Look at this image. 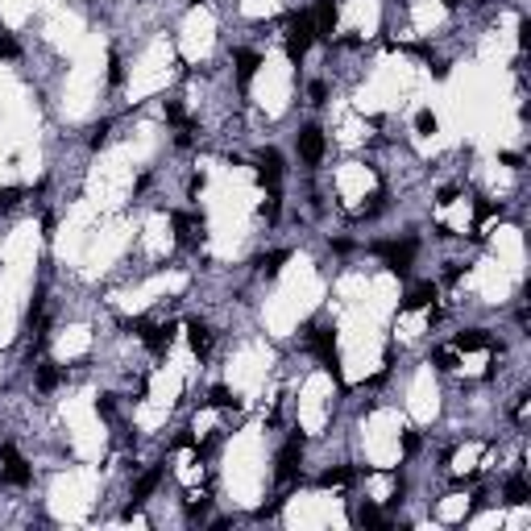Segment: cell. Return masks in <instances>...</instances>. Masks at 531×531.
<instances>
[{"mask_svg":"<svg viewBox=\"0 0 531 531\" xmlns=\"http://www.w3.org/2000/svg\"><path fill=\"white\" fill-rule=\"evenodd\" d=\"M303 340H307V349L320 357V365L345 387V378H340V353H337V328H328V324H307V337Z\"/></svg>","mask_w":531,"mask_h":531,"instance_id":"cell-1","label":"cell"},{"mask_svg":"<svg viewBox=\"0 0 531 531\" xmlns=\"http://www.w3.org/2000/svg\"><path fill=\"white\" fill-rule=\"evenodd\" d=\"M315 42V21L312 13H290L287 17V58L290 63H303V54Z\"/></svg>","mask_w":531,"mask_h":531,"instance_id":"cell-2","label":"cell"},{"mask_svg":"<svg viewBox=\"0 0 531 531\" xmlns=\"http://www.w3.org/2000/svg\"><path fill=\"white\" fill-rule=\"evenodd\" d=\"M374 253L387 262L390 274L407 278V274H411V262H415V253H419V245L411 241V237H407V241H378V245H374Z\"/></svg>","mask_w":531,"mask_h":531,"instance_id":"cell-3","label":"cell"},{"mask_svg":"<svg viewBox=\"0 0 531 531\" xmlns=\"http://www.w3.org/2000/svg\"><path fill=\"white\" fill-rule=\"evenodd\" d=\"M303 448H307V440H303V432H295L278 448V457H274V478L287 485V482H295L299 478V469H303Z\"/></svg>","mask_w":531,"mask_h":531,"instance_id":"cell-4","label":"cell"},{"mask_svg":"<svg viewBox=\"0 0 531 531\" xmlns=\"http://www.w3.org/2000/svg\"><path fill=\"white\" fill-rule=\"evenodd\" d=\"M0 478L9 485H17V490H25V485L33 482V469L25 465V457L17 453V444L13 440H4L0 444Z\"/></svg>","mask_w":531,"mask_h":531,"instance_id":"cell-5","label":"cell"},{"mask_svg":"<svg viewBox=\"0 0 531 531\" xmlns=\"http://www.w3.org/2000/svg\"><path fill=\"white\" fill-rule=\"evenodd\" d=\"M299 158H303L307 167H320V158H324V129H320V125L299 129Z\"/></svg>","mask_w":531,"mask_h":531,"instance_id":"cell-6","label":"cell"},{"mask_svg":"<svg viewBox=\"0 0 531 531\" xmlns=\"http://www.w3.org/2000/svg\"><path fill=\"white\" fill-rule=\"evenodd\" d=\"M258 179H262L270 191H278V183H283V154H278L274 145L258 154Z\"/></svg>","mask_w":531,"mask_h":531,"instance_id":"cell-7","label":"cell"},{"mask_svg":"<svg viewBox=\"0 0 531 531\" xmlns=\"http://www.w3.org/2000/svg\"><path fill=\"white\" fill-rule=\"evenodd\" d=\"M453 349L457 353H482V349H494V340H490L485 328H465V332L453 337Z\"/></svg>","mask_w":531,"mask_h":531,"instance_id":"cell-8","label":"cell"},{"mask_svg":"<svg viewBox=\"0 0 531 531\" xmlns=\"http://www.w3.org/2000/svg\"><path fill=\"white\" fill-rule=\"evenodd\" d=\"M436 295H440V287L436 283H415V287L403 295V312H419V307H428V303H436Z\"/></svg>","mask_w":531,"mask_h":531,"instance_id":"cell-9","label":"cell"},{"mask_svg":"<svg viewBox=\"0 0 531 531\" xmlns=\"http://www.w3.org/2000/svg\"><path fill=\"white\" fill-rule=\"evenodd\" d=\"M312 21H315V38H332V29H337V0H320Z\"/></svg>","mask_w":531,"mask_h":531,"instance_id":"cell-10","label":"cell"},{"mask_svg":"<svg viewBox=\"0 0 531 531\" xmlns=\"http://www.w3.org/2000/svg\"><path fill=\"white\" fill-rule=\"evenodd\" d=\"M170 224H174V237H179L183 245L195 241V228L204 233V216H191V212H174V216H170Z\"/></svg>","mask_w":531,"mask_h":531,"instance_id":"cell-11","label":"cell"},{"mask_svg":"<svg viewBox=\"0 0 531 531\" xmlns=\"http://www.w3.org/2000/svg\"><path fill=\"white\" fill-rule=\"evenodd\" d=\"M187 340H191L195 357H208V353H212V328H208L204 320H191V324H187Z\"/></svg>","mask_w":531,"mask_h":531,"instance_id":"cell-12","label":"cell"},{"mask_svg":"<svg viewBox=\"0 0 531 531\" xmlns=\"http://www.w3.org/2000/svg\"><path fill=\"white\" fill-rule=\"evenodd\" d=\"M233 63H237V83L245 88V83L258 75V67H262V54H258V50H237Z\"/></svg>","mask_w":531,"mask_h":531,"instance_id":"cell-13","label":"cell"},{"mask_svg":"<svg viewBox=\"0 0 531 531\" xmlns=\"http://www.w3.org/2000/svg\"><path fill=\"white\" fill-rule=\"evenodd\" d=\"M162 485V465H154V469H145L142 478H137V485H133V503H145L154 490Z\"/></svg>","mask_w":531,"mask_h":531,"instance_id":"cell-14","label":"cell"},{"mask_svg":"<svg viewBox=\"0 0 531 531\" xmlns=\"http://www.w3.org/2000/svg\"><path fill=\"white\" fill-rule=\"evenodd\" d=\"M353 478H357V473H353L349 465H337V469H328V473H320V482H315V485H324V490H332V485H349V482H353Z\"/></svg>","mask_w":531,"mask_h":531,"instance_id":"cell-15","label":"cell"},{"mask_svg":"<svg viewBox=\"0 0 531 531\" xmlns=\"http://www.w3.org/2000/svg\"><path fill=\"white\" fill-rule=\"evenodd\" d=\"M58 382H63V369H58L54 362H42V365H38V390H54Z\"/></svg>","mask_w":531,"mask_h":531,"instance_id":"cell-16","label":"cell"},{"mask_svg":"<svg viewBox=\"0 0 531 531\" xmlns=\"http://www.w3.org/2000/svg\"><path fill=\"white\" fill-rule=\"evenodd\" d=\"M527 498H531V485L523 482V478H510V482H507V503H510V507H523Z\"/></svg>","mask_w":531,"mask_h":531,"instance_id":"cell-17","label":"cell"},{"mask_svg":"<svg viewBox=\"0 0 531 531\" xmlns=\"http://www.w3.org/2000/svg\"><path fill=\"white\" fill-rule=\"evenodd\" d=\"M208 403L212 407H220V411H228V407H241V399L233 394L228 387H212V394H208Z\"/></svg>","mask_w":531,"mask_h":531,"instance_id":"cell-18","label":"cell"},{"mask_svg":"<svg viewBox=\"0 0 531 531\" xmlns=\"http://www.w3.org/2000/svg\"><path fill=\"white\" fill-rule=\"evenodd\" d=\"M432 365L440 374H453L457 369V349H432Z\"/></svg>","mask_w":531,"mask_h":531,"instance_id":"cell-19","label":"cell"},{"mask_svg":"<svg viewBox=\"0 0 531 531\" xmlns=\"http://www.w3.org/2000/svg\"><path fill=\"white\" fill-rule=\"evenodd\" d=\"M287 258H290L287 249H274V253H266V258H258V270H262V274H278Z\"/></svg>","mask_w":531,"mask_h":531,"instance_id":"cell-20","label":"cell"},{"mask_svg":"<svg viewBox=\"0 0 531 531\" xmlns=\"http://www.w3.org/2000/svg\"><path fill=\"white\" fill-rule=\"evenodd\" d=\"M357 523H362V527H387V515H382L378 507H369V503H365V507L357 510Z\"/></svg>","mask_w":531,"mask_h":531,"instance_id":"cell-21","label":"cell"},{"mask_svg":"<svg viewBox=\"0 0 531 531\" xmlns=\"http://www.w3.org/2000/svg\"><path fill=\"white\" fill-rule=\"evenodd\" d=\"M0 58H21V42L9 29H0Z\"/></svg>","mask_w":531,"mask_h":531,"instance_id":"cell-22","label":"cell"},{"mask_svg":"<svg viewBox=\"0 0 531 531\" xmlns=\"http://www.w3.org/2000/svg\"><path fill=\"white\" fill-rule=\"evenodd\" d=\"M415 133H436V112L432 108H419V112H415Z\"/></svg>","mask_w":531,"mask_h":531,"instance_id":"cell-23","label":"cell"},{"mask_svg":"<svg viewBox=\"0 0 531 531\" xmlns=\"http://www.w3.org/2000/svg\"><path fill=\"white\" fill-rule=\"evenodd\" d=\"M17 199H21V191H17V187H0V212L17 208Z\"/></svg>","mask_w":531,"mask_h":531,"instance_id":"cell-24","label":"cell"},{"mask_svg":"<svg viewBox=\"0 0 531 531\" xmlns=\"http://www.w3.org/2000/svg\"><path fill=\"white\" fill-rule=\"evenodd\" d=\"M108 129H112V125H108V121H100L96 129H92V137H88V145H92V149H100V145L108 142Z\"/></svg>","mask_w":531,"mask_h":531,"instance_id":"cell-25","label":"cell"},{"mask_svg":"<svg viewBox=\"0 0 531 531\" xmlns=\"http://www.w3.org/2000/svg\"><path fill=\"white\" fill-rule=\"evenodd\" d=\"M167 121L174 125V129H183V125H187V117H183V108H179L174 100H167Z\"/></svg>","mask_w":531,"mask_h":531,"instance_id":"cell-26","label":"cell"},{"mask_svg":"<svg viewBox=\"0 0 531 531\" xmlns=\"http://www.w3.org/2000/svg\"><path fill=\"white\" fill-rule=\"evenodd\" d=\"M307 96H312V104H324V100H328V83H324V79H315L312 88H307Z\"/></svg>","mask_w":531,"mask_h":531,"instance_id":"cell-27","label":"cell"},{"mask_svg":"<svg viewBox=\"0 0 531 531\" xmlns=\"http://www.w3.org/2000/svg\"><path fill=\"white\" fill-rule=\"evenodd\" d=\"M473 212H478V228H482L490 216H498V208H494V204H485V199H478V208H473Z\"/></svg>","mask_w":531,"mask_h":531,"instance_id":"cell-28","label":"cell"},{"mask_svg":"<svg viewBox=\"0 0 531 531\" xmlns=\"http://www.w3.org/2000/svg\"><path fill=\"white\" fill-rule=\"evenodd\" d=\"M204 515H208V498H199V503H187V519H191V523H199Z\"/></svg>","mask_w":531,"mask_h":531,"instance_id":"cell-29","label":"cell"},{"mask_svg":"<svg viewBox=\"0 0 531 531\" xmlns=\"http://www.w3.org/2000/svg\"><path fill=\"white\" fill-rule=\"evenodd\" d=\"M121 79H125V67H121V58L112 54L108 58V83H121Z\"/></svg>","mask_w":531,"mask_h":531,"instance_id":"cell-30","label":"cell"},{"mask_svg":"<svg viewBox=\"0 0 531 531\" xmlns=\"http://www.w3.org/2000/svg\"><path fill=\"white\" fill-rule=\"evenodd\" d=\"M96 411L108 419V415H112V394H100V399H96Z\"/></svg>","mask_w":531,"mask_h":531,"instance_id":"cell-31","label":"cell"},{"mask_svg":"<svg viewBox=\"0 0 531 531\" xmlns=\"http://www.w3.org/2000/svg\"><path fill=\"white\" fill-rule=\"evenodd\" d=\"M519 46H531V21H519Z\"/></svg>","mask_w":531,"mask_h":531,"instance_id":"cell-32","label":"cell"},{"mask_svg":"<svg viewBox=\"0 0 531 531\" xmlns=\"http://www.w3.org/2000/svg\"><path fill=\"white\" fill-rule=\"evenodd\" d=\"M403 448H407V453H419V436L407 432V436H403Z\"/></svg>","mask_w":531,"mask_h":531,"instance_id":"cell-33","label":"cell"},{"mask_svg":"<svg viewBox=\"0 0 531 531\" xmlns=\"http://www.w3.org/2000/svg\"><path fill=\"white\" fill-rule=\"evenodd\" d=\"M453 199H457V187H444V191L436 195V204H453Z\"/></svg>","mask_w":531,"mask_h":531,"instance_id":"cell-34","label":"cell"},{"mask_svg":"<svg viewBox=\"0 0 531 531\" xmlns=\"http://www.w3.org/2000/svg\"><path fill=\"white\" fill-rule=\"evenodd\" d=\"M187 191H191V195H199V191H204V174H191V183H187Z\"/></svg>","mask_w":531,"mask_h":531,"instance_id":"cell-35","label":"cell"},{"mask_svg":"<svg viewBox=\"0 0 531 531\" xmlns=\"http://www.w3.org/2000/svg\"><path fill=\"white\" fill-rule=\"evenodd\" d=\"M448 283H461V262H448V274H444Z\"/></svg>","mask_w":531,"mask_h":531,"instance_id":"cell-36","label":"cell"},{"mask_svg":"<svg viewBox=\"0 0 531 531\" xmlns=\"http://www.w3.org/2000/svg\"><path fill=\"white\" fill-rule=\"evenodd\" d=\"M515 419H519V424L527 419V399H519V403H515Z\"/></svg>","mask_w":531,"mask_h":531,"instance_id":"cell-37","label":"cell"},{"mask_svg":"<svg viewBox=\"0 0 531 531\" xmlns=\"http://www.w3.org/2000/svg\"><path fill=\"white\" fill-rule=\"evenodd\" d=\"M428 67H432L436 79H444V75H448V63H428Z\"/></svg>","mask_w":531,"mask_h":531,"instance_id":"cell-38","label":"cell"},{"mask_svg":"<svg viewBox=\"0 0 531 531\" xmlns=\"http://www.w3.org/2000/svg\"><path fill=\"white\" fill-rule=\"evenodd\" d=\"M332 249H337V253H353V241H345V237H340V241H332Z\"/></svg>","mask_w":531,"mask_h":531,"instance_id":"cell-39","label":"cell"},{"mask_svg":"<svg viewBox=\"0 0 531 531\" xmlns=\"http://www.w3.org/2000/svg\"><path fill=\"white\" fill-rule=\"evenodd\" d=\"M444 9H461V0H444Z\"/></svg>","mask_w":531,"mask_h":531,"instance_id":"cell-40","label":"cell"}]
</instances>
